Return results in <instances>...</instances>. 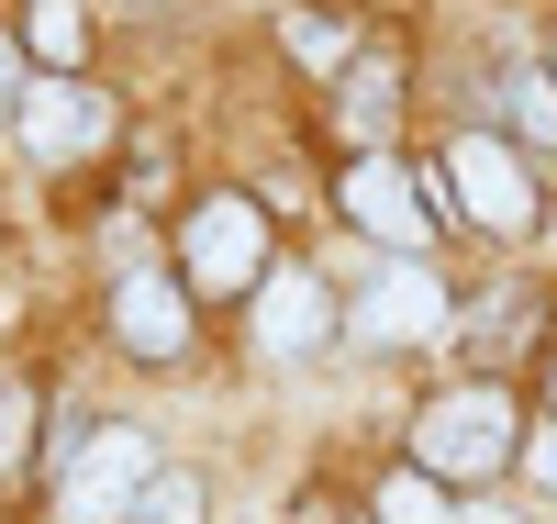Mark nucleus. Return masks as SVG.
I'll use <instances>...</instances> for the list:
<instances>
[{
  "mask_svg": "<svg viewBox=\"0 0 557 524\" xmlns=\"http://www.w3.org/2000/svg\"><path fill=\"white\" fill-rule=\"evenodd\" d=\"M513 112H524L535 134H557V89H535V78H513Z\"/></svg>",
  "mask_w": 557,
  "mask_h": 524,
  "instance_id": "nucleus-15",
  "label": "nucleus"
},
{
  "mask_svg": "<svg viewBox=\"0 0 557 524\" xmlns=\"http://www.w3.org/2000/svg\"><path fill=\"white\" fill-rule=\"evenodd\" d=\"M357 336L368 346H435L446 336V291H435V268H380V279H357Z\"/></svg>",
  "mask_w": 557,
  "mask_h": 524,
  "instance_id": "nucleus-7",
  "label": "nucleus"
},
{
  "mask_svg": "<svg viewBox=\"0 0 557 524\" xmlns=\"http://www.w3.org/2000/svg\"><path fill=\"white\" fill-rule=\"evenodd\" d=\"M257 346L268 357H312L323 346V291H312V279H268V291H257Z\"/></svg>",
  "mask_w": 557,
  "mask_h": 524,
  "instance_id": "nucleus-9",
  "label": "nucleus"
},
{
  "mask_svg": "<svg viewBox=\"0 0 557 524\" xmlns=\"http://www.w3.org/2000/svg\"><path fill=\"white\" fill-rule=\"evenodd\" d=\"M278 34H290V57H301V68H323V78H346V68H357V45H346V23H323V12H290Z\"/></svg>",
  "mask_w": 557,
  "mask_h": 524,
  "instance_id": "nucleus-10",
  "label": "nucleus"
},
{
  "mask_svg": "<svg viewBox=\"0 0 557 524\" xmlns=\"http://www.w3.org/2000/svg\"><path fill=\"white\" fill-rule=\"evenodd\" d=\"M112 89H89V78H34L23 89V146L45 157V168H89V157H101L112 146Z\"/></svg>",
  "mask_w": 557,
  "mask_h": 524,
  "instance_id": "nucleus-3",
  "label": "nucleus"
},
{
  "mask_svg": "<svg viewBox=\"0 0 557 524\" xmlns=\"http://www.w3.org/2000/svg\"><path fill=\"white\" fill-rule=\"evenodd\" d=\"M335 202H346V223H368L380 246H401V257H412V246H424V223H435V179H412L401 157H357Z\"/></svg>",
  "mask_w": 557,
  "mask_h": 524,
  "instance_id": "nucleus-5",
  "label": "nucleus"
},
{
  "mask_svg": "<svg viewBox=\"0 0 557 524\" xmlns=\"http://www.w3.org/2000/svg\"><path fill=\"white\" fill-rule=\"evenodd\" d=\"M380 524H457V513L435 502V480H424V468H401V480H380Z\"/></svg>",
  "mask_w": 557,
  "mask_h": 524,
  "instance_id": "nucleus-12",
  "label": "nucleus"
},
{
  "mask_svg": "<svg viewBox=\"0 0 557 524\" xmlns=\"http://www.w3.org/2000/svg\"><path fill=\"white\" fill-rule=\"evenodd\" d=\"M112 336H123L134 357H190V302H178V279L123 268V291H112Z\"/></svg>",
  "mask_w": 557,
  "mask_h": 524,
  "instance_id": "nucleus-8",
  "label": "nucleus"
},
{
  "mask_svg": "<svg viewBox=\"0 0 557 524\" xmlns=\"http://www.w3.org/2000/svg\"><path fill=\"white\" fill-rule=\"evenodd\" d=\"M412 468L424 480H491V468H513V402L502 391H457L412 424Z\"/></svg>",
  "mask_w": 557,
  "mask_h": 524,
  "instance_id": "nucleus-2",
  "label": "nucleus"
},
{
  "mask_svg": "<svg viewBox=\"0 0 557 524\" xmlns=\"http://www.w3.org/2000/svg\"><path fill=\"white\" fill-rule=\"evenodd\" d=\"M190 279L201 291H246V279H268V212L257 202H201L190 212Z\"/></svg>",
  "mask_w": 557,
  "mask_h": 524,
  "instance_id": "nucleus-6",
  "label": "nucleus"
},
{
  "mask_svg": "<svg viewBox=\"0 0 557 524\" xmlns=\"http://www.w3.org/2000/svg\"><path fill=\"white\" fill-rule=\"evenodd\" d=\"M524 468H535V491L557 502V436H535V447H524Z\"/></svg>",
  "mask_w": 557,
  "mask_h": 524,
  "instance_id": "nucleus-16",
  "label": "nucleus"
},
{
  "mask_svg": "<svg viewBox=\"0 0 557 524\" xmlns=\"http://www.w3.org/2000/svg\"><path fill=\"white\" fill-rule=\"evenodd\" d=\"M457 524H524L513 502H469V513H457Z\"/></svg>",
  "mask_w": 557,
  "mask_h": 524,
  "instance_id": "nucleus-17",
  "label": "nucleus"
},
{
  "mask_svg": "<svg viewBox=\"0 0 557 524\" xmlns=\"http://www.w3.org/2000/svg\"><path fill=\"white\" fill-rule=\"evenodd\" d=\"M446 179H457V202H469L480 234H535V179L513 168L502 134H457V146H446Z\"/></svg>",
  "mask_w": 557,
  "mask_h": 524,
  "instance_id": "nucleus-4",
  "label": "nucleus"
},
{
  "mask_svg": "<svg viewBox=\"0 0 557 524\" xmlns=\"http://www.w3.org/2000/svg\"><path fill=\"white\" fill-rule=\"evenodd\" d=\"M23 34H34V57H78V45H89V23H78V0H34V12H23Z\"/></svg>",
  "mask_w": 557,
  "mask_h": 524,
  "instance_id": "nucleus-11",
  "label": "nucleus"
},
{
  "mask_svg": "<svg viewBox=\"0 0 557 524\" xmlns=\"http://www.w3.org/2000/svg\"><path fill=\"white\" fill-rule=\"evenodd\" d=\"M168 480L157 468V436H134V424H101V436H78V458L57 468V524H112V513H134Z\"/></svg>",
  "mask_w": 557,
  "mask_h": 524,
  "instance_id": "nucleus-1",
  "label": "nucleus"
},
{
  "mask_svg": "<svg viewBox=\"0 0 557 524\" xmlns=\"http://www.w3.org/2000/svg\"><path fill=\"white\" fill-rule=\"evenodd\" d=\"M146 524H201V491H190V480H178V468H168V480L146 491Z\"/></svg>",
  "mask_w": 557,
  "mask_h": 524,
  "instance_id": "nucleus-13",
  "label": "nucleus"
},
{
  "mask_svg": "<svg viewBox=\"0 0 557 524\" xmlns=\"http://www.w3.org/2000/svg\"><path fill=\"white\" fill-rule=\"evenodd\" d=\"M391 123V68H357V134Z\"/></svg>",
  "mask_w": 557,
  "mask_h": 524,
  "instance_id": "nucleus-14",
  "label": "nucleus"
}]
</instances>
